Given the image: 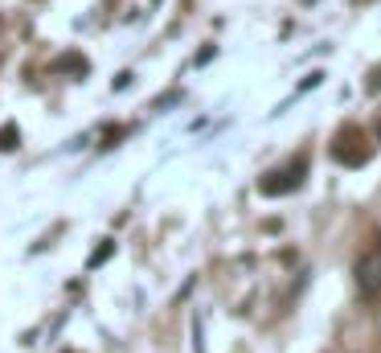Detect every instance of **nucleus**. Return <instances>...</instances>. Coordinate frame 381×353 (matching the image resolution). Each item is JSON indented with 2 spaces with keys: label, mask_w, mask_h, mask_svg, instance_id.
<instances>
[{
  "label": "nucleus",
  "mask_w": 381,
  "mask_h": 353,
  "mask_svg": "<svg viewBox=\"0 0 381 353\" xmlns=\"http://www.w3.org/2000/svg\"><path fill=\"white\" fill-rule=\"evenodd\" d=\"M369 156H373V144H369V135L357 128V123H345L336 140H332V160L345 168H361L369 165Z\"/></svg>",
  "instance_id": "1"
},
{
  "label": "nucleus",
  "mask_w": 381,
  "mask_h": 353,
  "mask_svg": "<svg viewBox=\"0 0 381 353\" xmlns=\"http://www.w3.org/2000/svg\"><path fill=\"white\" fill-rule=\"evenodd\" d=\"M353 280H357V292H361L365 300H377V296H381V238L361 255V259H357Z\"/></svg>",
  "instance_id": "2"
},
{
  "label": "nucleus",
  "mask_w": 381,
  "mask_h": 353,
  "mask_svg": "<svg viewBox=\"0 0 381 353\" xmlns=\"http://www.w3.org/2000/svg\"><path fill=\"white\" fill-rule=\"evenodd\" d=\"M303 173H308V160H296V165L279 168V173H266L263 181H259V193H263V198H283V193L299 189Z\"/></svg>",
  "instance_id": "3"
},
{
  "label": "nucleus",
  "mask_w": 381,
  "mask_h": 353,
  "mask_svg": "<svg viewBox=\"0 0 381 353\" xmlns=\"http://www.w3.org/2000/svg\"><path fill=\"white\" fill-rule=\"evenodd\" d=\"M111 255H115V242H111V238H103V247H95V251H90V259H86V271L103 267V263H107Z\"/></svg>",
  "instance_id": "4"
},
{
  "label": "nucleus",
  "mask_w": 381,
  "mask_h": 353,
  "mask_svg": "<svg viewBox=\"0 0 381 353\" xmlns=\"http://www.w3.org/2000/svg\"><path fill=\"white\" fill-rule=\"evenodd\" d=\"M21 148V128L17 123H4L0 128V152H17Z\"/></svg>",
  "instance_id": "5"
},
{
  "label": "nucleus",
  "mask_w": 381,
  "mask_h": 353,
  "mask_svg": "<svg viewBox=\"0 0 381 353\" xmlns=\"http://www.w3.org/2000/svg\"><path fill=\"white\" fill-rule=\"evenodd\" d=\"M53 70H70V74H78V78H83V74H86V58H83V53H66V58H58V62H53Z\"/></svg>",
  "instance_id": "6"
},
{
  "label": "nucleus",
  "mask_w": 381,
  "mask_h": 353,
  "mask_svg": "<svg viewBox=\"0 0 381 353\" xmlns=\"http://www.w3.org/2000/svg\"><path fill=\"white\" fill-rule=\"evenodd\" d=\"M320 83H324V74H320V70H312V74H308V78L299 83V91H296V95H308V91H315Z\"/></svg>",
  "instance_id": "7"
},
{
  "label": "nucleus",
  "mask_w": 381,
  "mask_h": 353,
  "mask_svg": "<svg viewBox=\"0 0 381 353\" xmlns=\"http://www.w3.org/2000/svg\"><path fill=\"white\" fill-rule=\"evenodd\" d=\"M365 91H369V95H377V91H381V66H373V74H369Z\"/></svg>",
  "instance_id": "8"
},
{
  "label": "nucleus",
  "mask_w": 381,
  "mask_h": 353,
  "mask_svg": "<svg viewBox=\"0 0 381 353\" xmlns=\"http://www.w3.org/2000/svg\"><path fill=\"white\" fill-rule=\"evenodd\" d=\"M127 83H132V70H123V74H115V91H123Z\"/></svg>",
  "instance_id": "9"
},
{
  "label": "nucleus",
  "mask_w": 381,
  "mask_h": 353,
  "mask_svg": "<svg viewBox=\"0 0 381 353\" xmlns=\"http://www.w3.org/2000/svg\"><path fill=\"white\" fill-rule=\"evenodd\" d=\"M214 53H217L214 46H209V50H201V53H197V66H205V62H214Z\"/></svg>",
  "instance_id": "10"
},
{
  "label": "nucleus",
  "mask_w": 381,
  "mask_h": 353,
  "mask_svg": "<svg viewBox=\"0 0 381 353\" xmlns=\"http://www.w3.org/2000/svg\"><path fill=\"white\" fill-rule=\"evenodd\" d=\"M357 4H369V0H357Z\"/></svg>",
  "instance_id": "11"
}]
</instances>
